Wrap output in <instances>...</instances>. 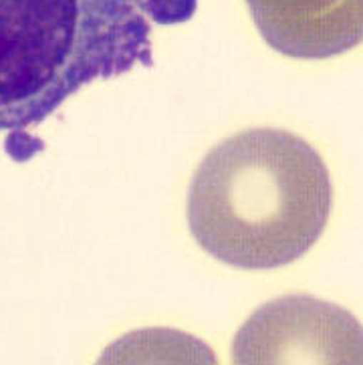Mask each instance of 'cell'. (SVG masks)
<instances>
[{
	"label": "cell",
	"mask_w": 363,
	"mask_h": 365,
	"mask_svg": "<svg viewBox=\"0 0 363 365\" xmlns=\"http://www.w3.org/2000/svg\"><path fill=\"white\" fill-rule=\"evenodd\" d=\"M333 206L327 165L291 131H240L212 150L188 190V226L210 257L245 271L291 264Z\"/></svg>",
	"instance_id": "6da1fadb"
},
{
	"label": "cell",
	"mask_w": 363,
	"mask_h": 365,
	"mask_svg": "<svg viewBox=\"0 0 363 365\" xmlns=\"http://www.w3.org/2000/svg\"><path fill=\"white\" fill-rule=\"evenodd\" d=\"M194 12L196 0H0V131L45 121L95 79L152 67V24Z\"/></svg>",
	"instance_id": "7a4b0ae2"
},
{
	"label": "cell",
	"mask_w": 363,
	"mask_h": 365,
	"mask_svg": "<svg viewBox=\"0 0 363 365\" xmlns=\"http://www.w3.org/2000/svg\"><path fill=\"white\" fill-rule=\"evenodd\" d=\"M258 33L281 55L329 59L359 47L363 0H246Z\"/></svg>",
	"instance_id": "277c9868"
},
{
	"label": "cell",
	"mask_w": 363,
	"mask_h": 365,
	"mask_svg": "<svg viewBox=\"0 0 363 365\" xmlns=\"http://www.w3.org/2000/svg\"><path fill=\"white\" fill-rule=\"evenodd\" d=\"M232 357L235 364H362V327L325 301L282 297L242 325Z\"/></svg>",
	"instance_id": "3957f363"
}]
</instances>
